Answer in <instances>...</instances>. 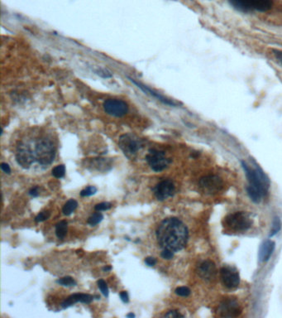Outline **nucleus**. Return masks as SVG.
<instances>
[{
  "instance_id": "1",
  "label": "nucleus",
  "mask_w": 282,
  "mask_h": 318,
  "mask_svg": "<svg viewBox=\"0 0 282 318\" xmlns=\"http://www.w3.org/2000/svg\"><path fill=\"white\" fill-rule=\"evenodd\" d=\"M156 236L162 249H169L174 253L183 249L187 246L189 232L187 225L176 217L167 218L158 225Z\"/></svg>"
},
{
  "instance_id": "2",
  "label": "nucleus",
  "mask_w": 282,
  "mask_h": 318,
  "mask_svg": "<svg viewBox=\"0 0 282 318\" xmlns=\"http://www.w3.org/2000/svg\"><path fill=\"white\" fill-rule=\"evenodd\" d=\"M247 177L249 179V186L247 188L248 194L254 202H261V198L266 197L269 188V181L259 167L252 168L245 161L242 162Z\"/></svg>"
},
{
  "instance_id": "3",
  "label": "nucleus",
  "mask_w": 282,
  "mask_h": 318,
  "mask_svg": "<svg viewBox=\"0 0 282 318\" xmlns=\"http://www.w3.org/2000/svg\"><path fill=\"white\" fill-rule=\"evenodd\" d=\"M36 162L42 166L52 164L56 157V147L52 140L41 139L35 142L33 147Z\"/></svg>"
},
{
  "instance_id": "4",
  "label": "nucleus",
  "mask_w": 282,
  "mask_h": 318,
  "mask_svg": "<svg viewBox=\"0 0 282 318\" xmlns=\"http://www.w3.org/2000/svg\"><path fill=\"white\" fill-rule=\"evenodd\" d=\"M252 220L250 215L245 212H235L228 215L223 220V225L232 232H244L249 230L252 225Z\"/></svg>"
},
{
  "instance_id": "5",
  "label": "nucleus",
  "mask_w": 282,
  "mask_h": 318,
  "mask_svg": "<svg viewBox=\"0 0 282 318\" xmlns=\"http://www.w3.org/2000/svg\"><path fill=\"white\" fill-rule=\"evenodd\" d=\"M119 146L127 158L133 159L137 152L143 147V142L137 136L127 134L119 138Z\"/></svg>"
},
{
  "instance_id": "6",
  "label": "nucleus",
  "mask_w": 282,
  "mask_h": 318,
  "mask_svg": "<svg viewBox=\"0 0 282 318\" xmlns=\"http://www.w3.org/2000/svg\"><path fill=\"white\" fill-rule=\"evenodd\" d=\"M146 161L153 171L157 173L163 171L171 163L170 158H166V153L163 151L157 150L155 148L149 150L148 155L146 156Z\"/></svg>"
},
{
  "instance_id": "7",
  "label": "nucleus",
  "mask_w": 282,
  "mask_h": 318,
  "mask_svg": "<svg viewBox=\"0 0 282 318\" xmlns=\"http://www.w3.org/2000/svg\"><path fill=\"white\" fill-rule=\"evenodd\" d=\"M16 161L22 168H29L36 162L33 148L29 144L21 142L17 147L15 154Z\"/></svg>"
},
{
  "instance_id": "8",
  "label": "nucleus",
  "mask_w": 282,
  "mask_h": 318,
  "mask_svg": "<svg viewBox=\"0 0 282 318\" xmlns=\"http://www.w3.org/2000/svg\"><path fill=\"white\" fill-rule=\"evenodd\" d=\"M104 109L107 114L114 117H123L128 112V106L125 101L109 99L104 101Z\"/></svg>"
},
{
  "instance_id": "9",
  "label": "nucleus",
  "mask_w": 282,
  "mask_h": 318,
  "mask_svg": "<svg viewBox=\"0 0 282 318\" xmlns=\"http://www.w3.org/2000/svg\"><path fill=\"white\" fill-rule=\"evenodd\" d=\"M152 190L157 199L160 202H163L165 200L168 199L169 197H173L176 192V187L173 181L166 179L157 184Z\"/></svg>"
},
{
  "instance_id": "10",
  "label": "nucleus",
  "mask_w": 282,
  "mask_h": 318,
  "mask_svg": "<svg viewBox=\"0 0 282 318\" xmlns=\"http://www.w3.org/2000/svg\"><path fill=\"white\" fill-rule=\"evenodd\" d=\"M199 186L206 194H215L223 188V181L217 176H206L200 179Z\"/></svg>"
},
{
  "instance_id": "11",
  "label": "nucleus",
  "mask_w": 282,
  "mask_h": 318,
  "mask_svg": "<svg viewBox=\"0 0 282 318\" xmlns=\"http://www.w3.org/2000/svg\"><path fill=\"white\" fill-rule=\"evenodd\" d=\"M220 276L223 284L229 289L237 288L240 283L239 274L233 267H223L220 269Z\"/></svg>"
},
{
  "instance_id": "12",
  "label": "nucleus",
  "mask_w": 282,
  "mask_h": 318,
  "mask_svg": "<svg viewBox=\"0 0 282 318\" xmlns=\"http://www.w3.org/2000/svg\"><path fill=\"white\" fill-rule=\"evenodd\" d=\"M242 313L240 305L235 298H226L220 303L219 313L223 318H237Z\"/></svg>"
},
{
  "instance_id": "13",
  "label": "nucleus",
  "mask_w": 282,
  "mask_h": 318,
  "mask_svg": "<svg viewBox=\"0 0 282 318\" xmlns=\"http://www.w3.org/2000/svg\"><path fill=\"white\" fill-rule=\"evenodd\" d=\"M94 298V296H92L91 294L75 293V294L70 295V297H68L65 300L63 301L61 306L63 309H66L77 303L89 304V303H92Z\"/></svg>"
},
{
  "instance_id": "14",
  "label": "nucleus",
  "mask_w": 282,
  "mask_h": 318,
  "mask_svg": "<svg viewBox=\"0 0 282 318\" xmlns=\"http://www.w3.org/2000/svg\"><path fill=\"white\" fill-rule=\"evenodd\" d=\"M217 270L215 263L210 260H206L203 262L202 264H199L198 268V274L199 277L202 278L205 280H212L216 276Z\"/></svg>"
},
{
  "instance_id": "15",
  "label": "nucleus",
  "mask_w": 282,
  "mask_h": 318,
  "mask_svg": "<svg viewBox=\"0 0 282 318\" xmlns=\"http://www.w3.org/2000/svg\"><path fill=\"white\" fill-rule=\"evenodd\" d=\"M130 79V78H129ZM132 82L134 83L135 85H137V87H139L141 90H143L145 93L150 95V96H154L157 99L158 101H160V102L165 104V105H167V106H178V103L176 101H172V100H170V99L166 98L165 96H162V95H160V94L156 92V91H153L152 89L149 88L148 86H145V85H143L142 83L138 82V81H136V80H133V79H130Z\"/></svg>"
},
{
  "instance_id": "16",
  "label": "nucleus",
  "mask_w": 282,
  "mask_h": 318,
  "mask_svg": "<svg viewBox=\"0 0 282 318\" xmlns=\"http://www.w3.org/2000/svg\"><path fill=\"white\" fill-rule=\"evenodd\" d=\"M275 249V243L272 241L263 242L259 250V259L261 262H267L269 260Z\"/></svg>"
},
{
  "instance_id": "17",
  "label": "nucleus",
  "mask_w": 282,
  "mask_h": 318,
  "mask_svg": "<svg viewBox=\"0 0 282 318\" xmlns=\"http://www.w3.org/2000/svg\"><path fill=\"white\" fill-rule=\"evenodd\" d=\"M274 0H250L252 10L266 12L273 6Z\"/></svg>"
},
{
  "instance_id": "18",
  "label": "nucleus",
  "mask_w": 282,
  "mask_h": 318,
  "mask_svg": "<svg viewBox=\"0 0 282 318\" xmlns=\"http://www.w3.org/2000/svg\"><path fill=\"white\" fill-rule=\"evenodd\" d=\"M228 1L231 3V5L240 12L249 13L252 11L249 0H228Z\"/></svg>"
},
{
  "instance_id": "19",
  "label": "nucleus",
  "mask_w": 282,
  "mask_h": 318,
  "mask_svg": "<svg viewBox=\"0 0 282 318\" xmlns=\"http://www.w3.org/2000/svg\"><path fill=\"white\" fill-rule=\"evenodd\" d=\"M68 223L66 220H62L56 225V235L57 238L63 240L67 234Z\"/></svg>"
},
{
  "instance_id": "20",
  "label": "nucleus",
  "mask_w": 282,
  "mask_h": 318,
  "mask_svg": "<svg viewBox=\"0 0 282 318\" xmlns=\"http://www.w3.org/2000/svg\"><path fill=\"white\" fill-rule=\"evenodd\" d=\"M78 202L74 199H70L63 207V212L65 215H70L77 208Z\"/></svg>"
},
{
  "instance_id": "21",
  "label": "nucleus",
  "mask_w": 282,
  "mask_h": 318,
  "mask_svg": "<svg viewBox=\"0 0 282 318\" xmlns=\"http://www.w3.org/2000/svg\"><path fill=\"white\" fill-rule=\"evenodd\" d=\"M103 219H104V215H103L101 212H95V213H94L93 215H91L89 217V225H91V226H95V225L101 222Z\"/></svg>"
},
{
  "instance_id": "22",
  "label": "nucleus",
  "mask_w": 282,
  "mask_h": 318,
  "mask_svg": "<svg viewBox=\"0 0 282 318\" xmlns=\"http://www.w3.org/2000/svg\"><path fill=\"white\" fill-rule=\"evenodd\" d=\"M57 283L62 285V286H64V287H72V286H75V285L77 284L76 281L72 277H70V276L59 279V280H57Z\"/></svg>"
},
{
  "instance_id": "23",
  "label": "nucleus",
  "mask_w": 282,
  "mask_h": 318,
  "mask_svg": "<svg viewBox=\"0 0 282 318\" xmlns=\"http://www.w3.org/2000/svg\"><path fill=\"white\" fill-rule=\"evenodd\" d=\"M52 176L56 177V178H63L65 176V165H58L52 169Z\"/></svg>"
},
{
  "instance_id": "24",
  "label": "nucleus",
  "mask_w": 282,
  "mask_h": 318,
  "mask_svg": "<svg viewBox=\"0 0 282 318\" xmlns=\"http://www.w3.org/2000/svg\"><path fill=\"white\" fill-rule=\"evenodd\" d=\"M97 191H98V190H97V188H96L95 186H87L86 189H84V190H82V191L80 192V197H91V196H93V195L96 194Z\"/></svg>"
},
{
  "instance_id": "25",
  "label": "nucleus",
  "mask_w": 282,
  "mask_h": 318,
  "mask_svg": "<svg viewBox=\"0 0 282 318\" xmlns=\"http://www.w3.org/2000/svg\"><path fill=\"white\" fill-rule=\"evenodd\" d=\"M97 284H98V288H99V290L101 291V292L103 293L104 297H105V298H108L109 294V288H108V286H107V283H105V281H104V280H98Z\"/></svg>"
},
{
  "instance_id": "26",
  "label": "nucleus",
  "mask_w": 282,
  "mask_h": 318,
  "mask_svg": "<svg viewBox=\"0 0 282 318\" xmlns=\"http://www.w3.org/2000/svg\"><path fill=\"white\" fill-rule=\"evenodd\" d=\"M50 216H51V213L48 211H44V212H40L38 215H36L35 217V221L37 223L42 222V221L48 220Z\"/></svg>"
},
{
  "instance_id": "27",
  "label": "nucleus",
  "mask_w": 282,
  "mask_h": 318,
  "mask_svg": "<svg viewBox=\"0 0 282 318\" xmlns=\"http://www.w3.org/2000/svg\"><path fill=\"white\" fill-rule=\"evenodd\" d=\"M111 208L112 204L110 202H101V203L95 205V207H94L96 212H104V211H108Z\"/></svg>"
},
{
  "instance_id": "28",
  "label": "nucleus",
  "mask_w": 282,
  "mask_h": 318,
  "mask_svg": "<svg viewBox=\"0 0 282 318\" xmlns=\"http://www.w3.org/2000/svg\"><path fill=\"white\" fill-rule=\"evenodd\" d=\"M175 292L181 297H188L190 294V289L187 287H179L175 290Z\"/></svg>"
},
{
  "instance_id": "29",
  "label": "nucleus",
  "mask_w": 282,
  "mask_h": 318,
  "mask_svg": "<svg viewBox=\"0 0 282 318\" xmlns=\"http://www.w3.org/2000/svg\"><path fill=\"white\" fill-rule=\"evenodd\" d=\"M282 228V223L280 220L279 218L276 217L274 219V223H273V226H272V233H271V236H273L279 232L280 230Z\"/></svg>"
},
{
  "instance_id": "30",
  "label": "nucleus",
  "mask_w": 282,
  "mask_h": 318,
  "mask_svg": "<svg viewBox=\"0 0 282 318\" xmlns=\"http://www.w3.org/2000/svg\"><path fill=\"white\" fill-rule=\"evenodd\" d=\"M160 256L162 257L164 259H171L174 257V252L173 251L169 250V249H163L161 253H160Z\"/></svg>"
},
{
  "instance_id": "31",
  "label": "nucleus",
  "mask_w": 282,
  "mask_h": 318,
  "mask_svg": "<svg viewBox=\"0 0 282 318\" xmlns=\"http://www.w3.org/2000/svg\"><path fill=\"white\" fill-rule=\"evenodd\" d=\"M165 318H184V315H182L179 313L178 311H170L168 313L165 314Z\"/></svg>"
},
{
  "instance_id": "32",
  "label": "nucleus",
  "mask_w": 282,
  "mask_h": 318,
  "mask_svg": "<svg viewBox=\"0 0 282 318\" xmlns=\"http://www.w3.org/2000/svg\"><path fill=\"white\" fill-rule=\"evenodd\" d=\"M272 52L278 62L282 66V50L274 49L272 50Z\"/></svg>"
},
{
  "instance_id": "33",
  "label": "nucleus",
  "mask_w": 282,
  "mask_h": 318,
  "mask_svg": "<svg viewBox=\"0 0 282 318\" xmlns=\"http://www.w3.org/2000/svg\"><path fill=\"white\" fill-rule=\"evenodd\" d=\"M144 261H145V264L149 267L155 266L157 262V259L155 258H153V257H147Z\"/></svg>"
},
{
  "instance_id": "34",
  "label": "nucleus",
  "mask_w": 282,
  "mask_h": 318,
  "mask_svg": "<svg viewBox=\"0 0 282 318\" xmlns=\"http://www.w3.org/2000/svg\"><path fill=\"white\" fill-rule=\"evenodd\" d=\"M29 194L31 197H37L39 196V187L38 186H33L29 190Z\"/></svg>"
},
{
  "instance_id": "35",
  "label": "nucleus",
  "mask_w": 282,
  "mask_h": 318,
  "mask_svg": "<svg viewBox=\"0 0 282 318\" xmlns=\"http://www.w3.org/2000/svg\"><path fill=\"white\" fill-rule=\"evenodd\" d=\"M120 298L122 300L123 303H127L129 302V297H128V293L126 291H123V292H120Z\"/></svg>"
},
{
  "instance_id": "36",
  "label": "nucleus",
  "mask_w": 282,
  "mask_h": 318,
  "mask_svg": "<svg viewBox=\"0 0 282 318\" xmlns=\"http://www.w3.org/2000/svg\"><path fill=\"white\" fill-rule=\"evenodd\" d=\"M0 168L2 169V171L6 174H11V168L8 165V163H2L1 165H0Z\"/></svg>"
},
{
  "instance_id": "37",
  "label": "nucleus",
  "mask_w": 282,
  "mask_h": 318,
  "mask_svg": "<svg viewBox=\"0 0 282 318\" xmlns=\"http://www.w3.org/2000/svg\"><path fill=\"white\" fill-rule=\"evenodd\" d=\"M112 269H113V268H112L111 266H105L103 268V270H104V272L111 271Z\"/></svg>"
},
{
  "instance_id": "38",
  "label": "nucleus",
  "mask_w": 282,
  "mask_h": 318,
  "mask_svg": "<svg viewBox=\"0 0 282 318\" xmlns=\"http://www.w3.org/2000/svg\"><path fill=\"white\" fill-rule=\"evenodd\" d=\"M127 318H135L136 316H135V314H133V313H128L127 316H126Z\"/></svg>"
}]
</instances>
